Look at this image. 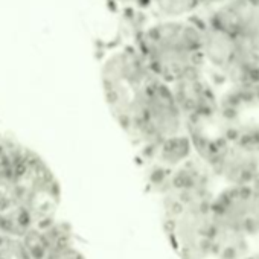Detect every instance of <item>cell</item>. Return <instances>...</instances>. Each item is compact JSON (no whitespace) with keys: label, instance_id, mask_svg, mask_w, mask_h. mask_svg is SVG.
Here are the masks:
<instances>
[{"label":"cell","instance_id":"6da1fadb","mask_svg":"<svg viewBox=\"0 0 259 259\" xmlns=\"http://www.w3.org/2000/svg\"><path fill=\"white\" fill-rule=\"evenodd\" d=\"M135 45L150 70L169 85L204 70L203 23L192 17L150 23L138 32Z\"/></svg>","mask_w":259,"mask_h":259},{"label":"cell","instance_id":"7a4b0ae2","mask_svg":"<svg viewBox=\"0 0 259 259\" xmlns=\"http://www.w3.org/2000/svg\"><path fill=\"white\" fill-rule=\"evenodd\" d=\"M156 78L135 43L117 46L104 57L101 63L102 93L110 114L122 132L132 123Z\"/></svg>","mask_w":259,"mask_h":259},{"label":"cell","instance_id":"3957f363","mask_svg":"<svg viewBox=\"0 0 259 259\" xmlns=\"http://www.w3.org/2000/svg\"><path fill=\"white\" fill-rule=\"evenodd\" d=\"M11 162V180L32 227L55 220L61 204V186L46 160L31 148L13 141Z\"/></svg>","mask_w":259,"mask_h":259},{"label":"cell","instance_id":"277c9868","mask_svg":"<svg viewBox=\"0 0 259 259\" xmlns=\"http://www.w3.org/2000/svg\"><path fill=\"white\" fill-rule=\"evenodd\" d=\"M213 221L212 253L227 239L259 232V183L232 185L210 201Z\"/></svg>","mask_w":259,"mask_h":259},{"label":"cell","instance_id":"5b68a950","mask_svg":"<svg viewBox=\"0 0 259 259\" xmlns=\"http://www.w3.org/2000/svg\"><path fill=\"white\" fill-rule=\"evenodd\" d=\"M203 23L204 66L236 84L259 82V49Z\"/></svg>","mask_w":259,"mask_h":259},{"label":"cell","instance_id":"8992f818","mask_svg":"<svg viewBox=\"0 0 259 259\" xmlns=\"http://www.w3.org/2000/svg\"><path fill=\"white\" fill-rule=\"evenodd\" d=\"M204 23L259 49V0H224Z\"/></svg>","mask_w":259,"mask_h":259},{"label":"cell","instance_id":"52a82bcc","mask_svg":"<svg viewBox=\"0 0 259 259\" xmlns=\"http://www.w3.org/2000/svg\"><path fill=\"white\" fill-rule=\"evenodd\" d=\"M171 89L186 126L204 123L215 113L217 98L204 76V70L171 84Z\"/></svg>","mask_w":259,"mask_h":259},{"label":"cell","instance_id":"ba28073f","mask_svg":"<svg viewBox=\"0 0 259 259\" xmlns=\"http://www.w3.org/2000/svg\"><path fill=\"white\" fill-rule=\"evenodd\" d=\"M20 238L29 259H51L61 250L75 245L70 224L58 218L43 226L31 227Z\"/></svg>","mask_w":259,"mask_h":259},{"label":"cell","instance_id":"9c48e42d","mask_svg":"<svg viewBox=\"0 0 259 259\" xmlns=\"http://www.w3.org/2000/svg\"><path fill=\"white\" fill-rule=\"evenodd\" d=\"M204 5V0H151V8L160 19H188Z\"/></svg>","mask_w":259,"mask_h":259},{"label":"cell","instance_id":"30bf717a","mask_svg":"<svg viewBox=\"0 0 259 259\" xmlns=\"http://www.w3.org/2000/svg\"><path fill=\"white\" fill-rule=\"evenodd\" d=\"M0 259H29L20 236L0 233Z\"/></svg>","mask_w":259,"mask_h":259},{"label":"cell","instance_id":"8fae6325","mask_svg":"<svg viewBox=\"0 0 259 259\" xmlns=\"http://www.w3.org/2000/svg\"><path fill=\"white\" fill-rule=\"evenodd\" d=\"M11 138L0 135V176L11 174V148H13Z\"/></svg>","mask_w":259,"mask_h":259},{"label":"cell","instance_id":"7c38bea8","mask_svg":"<svg viewBox=\"0 0 259 259\" xmlns=\"http://www.w3.org/2000/svg\"><path fill=\"white\" fill-rule=\"evenodd\" d=\"M110 4L123 8V10H150L151 8V0H108Z\"/></svg>","mask_w":259,"mask_h":259},{"label":"cell","instance_id":"4fadbf2b","mask_svg":"<svg viewBox=\"0 0 259 259\" xmlns=\"http://www.w3.org/2000/svg\"><path fill=\"white\" fill-rule=\"evenodd\" d=\"M51 259H85V256L82 254V251L76 245H72V247L61 250L60 253H57Z\"/></svg>","mask_w":259,"mask_h":259}]
</instances>
